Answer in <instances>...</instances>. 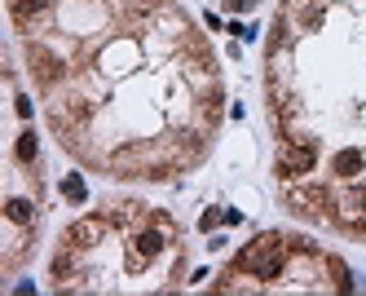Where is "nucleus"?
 I'll use <instances>...</instances> for the list:
<instances>
[{
	"label": "nucleus",
	"mask_w": 366,
	"mask_h": 296,
	"mask_svg": "<svg viewBox=\"0 0 366 296\" xmlns=\"http://www.w3.org/2000/svg\"><path fill=\"white\" fill-rule=\"evenodd\" d=\"M282 261H287V243L265 235L260 243H252V248L239 257V270L256 274V278H274V274H282Z\"/></svg>",
	"instance_id": "obj_1"
},
{
	"label": "nucleus",
	"mask_w": 366,
	"mask_h": 296,
	"mask_svg": "<svg viewBox=\"0 0 366 296\" xmlns=\"http://www.w3.org/2000/svg\"><path fill=\"white\" fill-rule=\"evenodd\" d=\"M318 164V146L313 142H291L278 151V177H305Z\"/></svg>",
	"instance_id": "obj_2"
},
{
	"label": "nucleus",
	"mask_w": 366,
	"mask_h": 296,
	"mask_svg": "<svg viewBox=\"0 0 366 296\" xmlns=\"http://www.w3.org/2000/svg\"><path fill=\"white\" fill-rule=\"evenodd\" d=\"M31 71H36V80H40V85H53V80L62 75V62L53 58V54H49V49H31Z\"/></svg>",
	"instance_id": "obj_3"
},
{
	"label": "nucleus",
	"mask_w": 366,
	"mask_h": 296,
	"mask_svg": "<svg viewBox=\"0 0 366 296\" xmlns=\"http://www.w3.org/2000/svg\"><path fill=\"white\" fill-rule=\"evenodd\" d=\"M102 230H106L102 217H84V221H75L71 230H66V243H71V248H89V243L102 235Z\"/></svg>",
	"instance_id": "obj_4"
},
{
	"label": "nucleus",
	"mask_w": 366,
	"mask_h": 296,
	"mask_svg": "<svg viewBox=\"0 0 366 296\" xmlns=\"http://www.w3.org/2000/svg\"><path fill=\"white\" fill-rule=\"evenodd\" d=\"M287 204L301 208V212H322V208H327V190H291Z\"/></svg>",
	"instance_id": "obj_5"
},
{
	"label": "nucleus",
	"mask_w": 366,
	"mask_h": 296,
	"mask_svg": "<svg viewBox=\"0 0 366 296\" xmlns=\"http://www.w3.org/2000/svg\"><path fill=\"white\" fill-rule=\"evenodd\" d=\"M44 5H49V0H9V13L27 27L31 18H36V13H44Z\"/></svg>",
	"instance_id": "obj_6"
},
{
	"label": "nucleus",
	"mask_w": 366,
	"mask_h": 296,
	"mask_svg": "<svg viewBox=\"0 0 366 296\" xmlns=\"http://www.w3.org/2000/svg\"><path fill=\"white\" fill-rule=\"evenodd\" d=\"M331 168H336L340 177H353V173L362 168V155H358V151H340V155H336V164H331Z\"/></svg>",
	"instance_id": "obj_7"
},
{
	"label": "nucleus",
	"mask_w": 366,
	"mask_h": 296,
	"mask_svg": "<svg viewBox=\"0 0 366 296\" xmlns=\"http://www.w3.org/2000/svg\"><path fill=\"white\" fill-rule=\"evenodd\" d=\"M36 151H40L36 133H23V137H18V146H13V155H18L23 164H31V159H36Z\"/></svg>",
	"instance_id": "obj_8"
},
{
	"label": "nucleus",
	"mask_w": 366,
	"mask_h": 296,
	"mask_svg": "<svg viewBox=\"0 0 366 296\" xmlns=\"http://www.w3.org/2000/svg\"><path fill=\"white\" fill-rule=\"evenodd\" d=\"M62 195H66V199H71V204H84V182H80V173H71V177H66V182H62Z\"/></svg>",
	"instance_id": "obj_9"
},
{
	"label": "nucleus",
	"mask_w": 366,
	"mask_h": 296,
	"mask_svg": "<svg viewBox=\"0 0 366 296\" xmlns=\"http://www.w3.org/2000/svg\"><path fill=\"white\" fill-rule=\"evenodd\" d=\"M36 212H31V204L27 199H9V221H18V226H27Z\"/></svg>",
	"instance_id": "obj_10"
},
{
	"label": "nucleus",
	"mask_w": 366,
	"mask_h": 296,
	"mask_svg": "<svg viewBox=\"0 0 366 296\" xmlns=\"http://www.w3.org/2000/svg\"><path fill=\"white\" fill-rule=\"evenodd\" d=\"M252 5H256V0H229V9H234V13L239 9H252Z\"/></svg>",
	"instance_id": "obj_11"
}]
</instances>
